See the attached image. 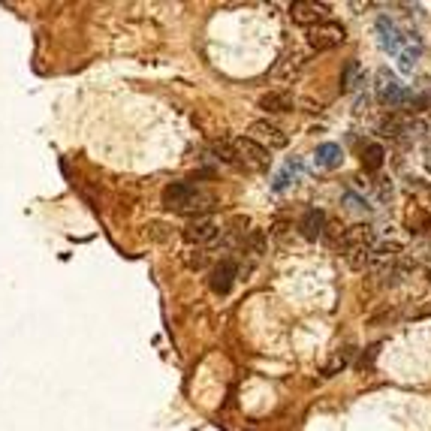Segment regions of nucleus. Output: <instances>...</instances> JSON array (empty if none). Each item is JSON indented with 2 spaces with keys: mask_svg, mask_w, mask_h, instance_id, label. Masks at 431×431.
<instances>
[{
  "mask_svg": "<svg viewBox=\"0 0 431 431\" xmlns=\"http://www.w3.org/2000/svg\"><path fill=\"white\" fill-rule=\"evenodd\" d=\"M214 154H218V160H223V163H230L235 169H244V172H263V169H268V163H272L268 151L260 148L247 136L218 139V142H214Z\"/></svg>",
  "mask_w": 431,
  "mask_h": 431,
  "instance_id": "nucleus-1",
  "label": "nucleus"
},
{
  "mask_svg": "<svg viewBox=\"0 0 431 431\" xmlns=\"http://www.w3.org/2000/svg\"><path fill=\"white\" fill-rule=\"evenodd\" d=\"M214 202L218 199L208 190L190 185V181H172V185L163 187V206L175 214H196V218H202V211H211Z\"/></svg>",
  "mask_w": 431,
  "mask_h": 431,
  "instance_id": "nucleus-2",
  "label": "nucleus"
},
{
  "mask_svg": "<svg viewBox=\"0 0 431 431\" xmlns=\"http://www.w3.org/2000/svg\"><path fill=\"white\" fill-rule=\"evenodd\" d=\"M377 232L371 230L368 223H356V226H347L341 235V254H344V260H347L353 268H368L371 266V256L377 251Z\"/></svg>",
  "mask_w": 431,
  "mask_h": 431,
  "instance_id": "nucleus-3",
  "label": "nucleus"
},
{
  "mask_svg": "<svg viewBox=\"0 0 431 431\" xmlns=\"http://www.w3.org/2000/svg\"><path fill=\"white\" fill-rule=\"evenodd\" d=\"M347 39V30H344V25H338V21H323V25H314L308 27V46L317 49V51H326V49H335L341 46V42Z\"/></svg>",
  "mask_w": 431,
  "mask_h": 431,
  "instance_id": "nucleus-4",
  "label": "nucleus"
},
{
  "mask_svg": "<svg viewBox=\"0 0 431 431\" xmlns=\"http://www.w3.org/2000/svg\"><path fill=\"white\" fill-rule=\"evenodd\" d=\"M247 133H251L247 139H254V142L260 145V148H266V151H268V148H284V145L289 142L287 133H284L277 124H272V121H254Z\"/></svg>",
  "mask_w": 431,
  "mask_h": 431,
  "instance_id": "nucleus-5",
  "label": "nucleus"
},
{
  "mask_svg": "<svg viewBox=\"0 0 431 431\" xmlns=\"http://www.w3.org/2000/svg\"><path fill=\"white\" fill-rule=\"evenodd\" d=\"M218 235H220V226L214 223L211 218H193L185 226L187 244H196V247H208L211 242H218Z\"/></svg>",
  "mask_w": 431,
  "mask_h": 431,
  "instance_id": "nucleus-6",
  "label": "nucleus"
},
{
  "mask_svg": "<svg viewBox=\"0 0 431 431\" xmlns=\"http://www.w3.org/2000/svg\"><path fill=\"white\" fill-rule=\"evenodd\" d=\"M289 15H293V21H299V25L314 27V25H323V21H326L329 6L314 4V0H296V4L289 6Z\"/></svg>",
  "mask_w": 431,
  "mask_h": 431,
  "instance_id": "nucleus-7",
  "label": "nucleus"
},
{
  "mask_svg": "<svg viewBox=\"0 0 431 431\" xmlns=\"http://www.w3.org/2000/svg\"><path fill=\"white\" fill-rule=\"evenodd\" d=\"M380 130H383V136L395 139V142H407V139H413V133L423 130V127H419L411 115H389L380 124Z\"/></svg>",
  "mask_w": 431,
  "mask_h": 431,
  "instance_id": "nucleus-8",
  "label": "nucleus"
},
{
  "mask_svg": "<svg viewBox=\"0 0 431 431\" xmlns=\"http://www.w3.org/2000/svg\"><path fill=\"white\" fill-rule=\"evenodd\" d=\"M377 96H380V103H386V106H404L407 100H411V94H407L401 85H398V79L395 75H389V73H380V85H377Z\"/></svg>",
  "mask_w": 431,
  "mask_h": 431,
  "instance_id": "nucleus-9",
  "label": "nucleus"
},
{
  "mask_svg": "<svg viewBox=\"0 0 431 431\" xmlns=\"http://www.w3.org/2000/svg\"><path fill=\"white\" fill-rule=\"evenodd\" d=\"M235 275H239V266H235L232 260H220L218 266H214V272H211V289L218 296H226L232 289V284H235Z\"/></svg>",
  "mask_w": 431,
  "mask_h": 431,
  "instance_id": "nucleus-10",
  "label": "nucleus"
},
{
  "mask_svg": "<svg viewBox=\"0 0 431 431\" xmlns=\"http://www.w3.org/2000/svg\"><path fill=\"white\" fill-rule=\"evenodd\" d=\"M299 230H301V235H305L308 242H317L323 235V230H326V214L317 211V208L305 211L301 214V220H299Z\"/></svg>",
  "mask_w": 431,
  "mask_h": 431,
  "instance_id": "nucleus-11",
  "label": "nucleus"
},
{
  "mask_svg": "<svg viewBox=\"0 0 431 431\" xmlns=\"http://www.w3.org/2000/svg\"><path fill=\"white\" fill-rule=\"evenodd\" d=\"M377 30L383 34V49H389L392 55H401V37H398V30H395V25L392 21H386V18H380V25H377Z\"/></svg>",
  "mask_w": 431,
  "mask_h": 431,
  "instance_id": "nucleus-12",
  "label": "nucleus"
},
{
  "mask_svg": "<svg viewBox=\"0 0 431 431\" xmlns=\"http://www.w3.org/2000/svg\"><path fill=\"white\" fill-rule=\"evenodd\" d=\"M383 160H386V151L380 148V145H365L362 148V166H365V172H377L383 166Z\"/></svg>",
  "mask_w": 431,
  "mask_h": 431,
  "instance_id": "nucleus-13",
  "label": "nucleus"
},
{
  "mask_svg": "<svg viewBox=\"0 0 431 431\" xmlns=\"http://www.w3.org/2000/svg\"><path fill=\"white\" fill-rule=\"evenodd\" d=\"M338 160H341V148H338V145L326 142V145L317 148V166L332 169V166H338Z\"/></svg>",
  "mask_w": 431,
  "mask_h": 431,
  "instance_id": "nucleus-14",
  "label": "nucleus"
},
{
  "mask_svg": "<svg viewBox=\"0 0 431 431\" xmlns=\"http://www.w3.org/2000/svg\"><path fill=\"white\" fill-rule=\"evenodd\" d=\"M260 106L266 112H287L289 109V96L287 94H266L260 100Z\"/></svg>",
  "mask_w": 431,
  "mask_h": 431,
  "instance_id": "nucleus-15",
  "label": "nucleus"
},
{
  "mask_svg": "<svg viewBox=\"0 0 431 431\" xmlns=\"http://www.w3.org/2000/svg\"><path fill=\"white\" fill-rule=\"evenodd\" d=\"M185 263L190 268H202V266L208 263V251H206V247H190L187 256H185Z\"/></svg>",
  "mask_w": 431,
  "mask_h": 431,
  "instance_id": "nucleus-16",
  "label": "nucleus"
},
{
  "mask_svg": "<svg viewBox=\"0 0 431 431\" xmlns=\"http://www.w3.org/2000/svg\"><path fill=\"white\" fill-rule=\"evenodd\" d=\"M356 75H359V67H356V63H350L347 73H344V79H341V88H344V91H353V88H356Z\"/></svg>",
  "mask_w": 431,
  "mask_h": 431,
  "instance_id": "nucleus-17",
  "label": "nucleus"
},
{
  "mask_svg": "<svg viewBox=\"0 0 431 431\" xmlns=\"http://www.w3.org/2000/svg\"><path fill=\"white\" fill-rule=\"evenodd\" d=\"M344 365H347V353H338V356L326 365V377H332V374H335L338 368H344Z\"/></svg>",
  "mask_w": 431,
  "mask_h": 431,
  "instance_id": "nucleus-18",
  "label": "nucleus"
}]
</instances>
